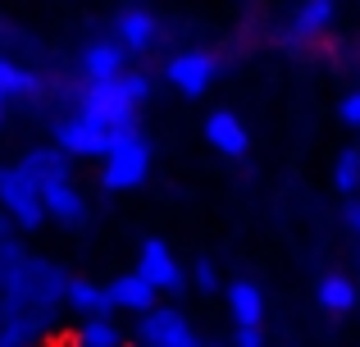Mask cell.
<instances>
[{"instance_id":"obj_26","label":"cell","mask_w":360,"mask_h":347,"mask_svg":"<svg viewBox=\"0 0 360 347\" xmlns=\"http://www.w3.org/2000/svg\"><path fill=\"white\" fill-rule=\"evenodd\" d=\"M5 320H9V302H5V293H0V329H5Z\"/></svg>"},{"instance_id":"obj_11","label":"cell","mask_w":360,"mask_h":347,"mask_svg":"<svg viewBox=\"0 0 360 347\" xmlns=\"http://www.w3.org/2000/svg\"><path fill=\"white\" fill-rule=\"evenodd\" d=\"M160 37H165V27H160V18L150 14V9L128 5V9H119V14H115V42H119L128 55H146V51H155Z\"/></svg>"},{"instance_id":"obj_10","label":"cell","mask_w":360,"mask_h":347,"mask_svg":"<svg viewBox=\"0 0 360 347\" xmlns=\"http://www.w3.org/2000/svg\"><path fill=\"white\" fill-rule=\"evenodd\" d=\"M128 60L132 55L123 51L115 37H96V42H87L78 51V78L82 82H110V78H119L123 69H132Z\"/></svg>"},{"instance_id":"obj_25","label":"cell","mask_w":360,"mask_h":347,"mask_svg":"<svg viewBox=\"0 0 360 347\" xmlns=\"http://www.w3.org/2000/svg\"><path fill=\"white\" fill-rule=\"evenodd\" d=\"M9 238H18V229H14V224H9V220H5V210H0V247H5V242H9Z\"/></svg>"},{"instance_id":"obj_3","label":"cell","mask_w":360,"mask_h":347,"mask_svg":"<svg viewBox=\"0 0 360 347\" xmlns=\"http://www.w3.org/2000/svg\"><path fill=\"white\" fill-rule=\"evenodd\" d=\"M150 178V137L141 128L123 133L105 156H101V187L105 192H132Z\"/></svg>"},{"instance_id":"obj_16","label":"cell","mask_w":360,"mask_h":347,"mask_svg":"<svg viewBox=\"0 0 360 347\" xmlns=\"http://www.w3.org/2000/svg\"><path fill=\"white\" fill-rule=\"evenodd\" d=\"M205 142L219 156H246L251 151V133H246V124L233 110H210L205 115Z\"/></svg>"},{"instance_id":"obj_17","label":"cell","mask_w":360,"mask_h":347,"mask_svg":"<svg viewBox=\"0 0 360 347\" xmlns=\"http://www.w3.org/2000/svg\"><path fill=\"white\" fill-rule=\"evenodd\" d=\"M333 14H338L333 0H301L292 23H288V37L292 42H319V37L333 27Z\"/></svg>"},{"instance_id":"obj_23","label":"cell","mask_w":360,"mask_h":347,"mask_svg":"<svg viewBox=\"0 0 360 347\" xmlns=\"http://www.w3.org/2000/svg\"><path fill=\"white\" fill-rule=\"evenodd\" d=\"M229 347H264V329H233Z\"/></svg>"},{"instance_id":"obj_6","label":"cell","mask_w":360,"mask_h":347,"mask_svg":"<svg viewBox=\"0 0 360 347\" xmlns=\"http://www.w3.org/2000/svg\"><path fill=\"white\" fill-rule=\"evenodd\" d=\"M132 275L146 279L160 297L187 293V270H183V260L169 251L165 238H146V242H141V247H137V270H132Z\"/></svg>"},{"instance_id":"obj_8","label":"cell","mask_w":360,"mask_h":347,"mask_svg":"<svg viewBox=\"0 0 360 347\" xmlns=\"http://www.w3.org/2000/svg\"><path fill=\"white\" fill-rule=\"evenodd\" d=\"M46 96V78L32 69V64H23L18 55L0 51V110L9 115V106H32V101Z\"/></svg>"},{"instance_id":"obj_20","label":"cell","mask_w":360,"mask_h":347,"mask_svg":"<svg viewBox=\"0 0 360 347\" xmlns=\"http://www.w3.org/2000/svg\"><path fill=\"white\" fill-rule=\"evenodd\" d=\"M333 187L342 196H356L360 192V146H347V151L333 160Z\"/></svg>"},{"instance_id":"obj_15","label":"cell","mask_w":360,"mask_h":347,"mask_svg":"<svg viewBox=\"0 0 360 347\" xmlns=\"http://www.w3.org/2000/svg\"><path fill=\"white\" fill-rule=\"evenodd\" d=\"M224 302H229L233 329H264V293H260V284L233 279V284L224 288Z\"/></svg>"},{"instance_id":"obj_19","label":"cell","mask_w":360,"mask_h":347,"mask_svg":"<svg viewBox=\"0 0 360 347\" xmlns=\"http://www.w3.org/2000/svg\"><path fill=\"white\" fill-rule=\"evenodd\" d=\"M64 315H73V320H82V315H105V284L73 275L69 293H64Z\"/></svg>"},{"instance_id":"obj_13","label":"cell","mask_w":360,"mask_h":347,"mask_svg":"<svg viewBox=\"0 0 360 347\" xmlns=\"http://www.w3.org/2000/svg\"><path fill=\"white\" fill-rule=\"evenodd\" d=\"M41 210H46V220L60 224V229H82L91 206H87V192H82L78 183H55V187H41Z\"/></svg>"},{"instance_id":"obj_5","label":"cell","mask_w":360,"mask_h":347,"mask_svg":"<svg viewBox=\"0 0 360 347\" xmlns=\"http://www.w3.org/2000/svg\"><path fill=\"white\" fill-rule=\"evenodd\" d=\"M0 210H5V220L18 233H32L46 224L41 192L32 187V178L18 170V165H5V160H0Z\"/></svg>"},{"instance_id":"obj_2","label":"cell","mask_w":360,"mask_h":347,"mask_svg":"<svg viewBox=\"0 0 360 347\" xmlns=\"http://www.w3.org/2000/svg\"><path fill=\"white\" fill-rule=\"evenodd\" d=\"M150 101V78L141 69H123L110 82H82L69 96L73 110H82L87 119H96L101 128H110L115 137L132 133L141 119V106Z\"/></svg>"},{"instance_id":"obj_18","label":"cell","mask_w":360,"mask_h":347,"mask_svg":"<svg viewBox=\"0 0 360 347\" xmlns=\"http://www.w3.org/2000/svg\"><path fill=\"white\" fill-rule=\"evenodd\" d=\"M315 302L328 315H352L360 306V288L352 284V275H324L315 284Z\"/></svg>"},{"instance_id":"obj_9","label":"cell","mask_w":360,"mask_h":347,"mask_svg":"<svg viewBox=\"0 0 360 347\" xmlns=\"http://www.w3.org/2000/svg\"><path fill=\"white\" fill-rule=\"evenodd\" d=\"M18 170H23L27 178H32V187L41 192V187H55V183H73V160L60 151L55 142H37L27 146L23 156H18Z\"/></svg>"},{"instance_id":"obj_14","label":"cell","mask_w":360,"mask_h":347,"mask_svg":"<svg viewBox=\"0 0 360 347\" xmlns=\"http://www.w3.org/2000/svg\"><path fill=\"white\" fill-rule=\"evenodd\" d=\"M160 306V293L146 284V279H137V275H119L115 284H105V311L115 315H146V311H155Z\"/></svg>"},{"instance_id":"obj_22","label":"cell","mask_w":360,"mask_h":347,"mask_svg":"<svg viewBox=\"0 0 360 347\" xmlns=\"http://www.w3.org/2000/svg\"><path fill=\"white\" fill-rule=\"evenodd\" d=\"M338 119H342L347 128H360V87L347 92V96L338 101Z\"/></svg>"},{"instance_id":"obj_1","label":"cell","mask_w":360,"mask_h":347,"mask_svg":"<svg viewBox=\"0 0 360 347\" xmlns=\"http://www.w3.org/2000/svg\"><path fill=\"white\" fill-rule=\"evenodd\" d=\"M69 279L73 275L60 260L27 251V256L18 260V270L0 284V293H5V302H9L14 315H27V320L51 324V329H64V293H69Z\"/></svg>"},{"instance_id":"obj_24","label":"cell","mask_w":360,"mask_h":347,"mask_svg":"<svg viewBox=\"0 0 360 347\" xmlns=\"http://www.w3.org/2000/svg\"><path fill=\"white\" fill-rule=\"evenodd\" d=\"M342 224L360 238V196H347V206H342Z\"/></svg>"},{"instance_id":"obj_7","label":"cell","mask_w":360,"mask_h":347,"mask_svg":"<svg viewBox=\"0 0 360 347\" xmlns=\"http://www.w3.org/2000/svg\"><path fill=\"white\" fill-rule=\"evenodd\" d=\"M219 78V60L210 51H178L165 60V82L178 92V96H205Z\"/></svg>"},{"instance_id":"obj_29","label":"cell","mask_w":360,"mask_h":347,"mask_svg":"<svg viewBox=\"0 0 360 347\" xmlns=\"http://www.w3.org/2000/svg\"><path fill=\"white\" fill-rule=\"evenodd\" d=\"M128 347H141V343H128Z\"/></svg>"},{"instance_id":"obj_27","label":"cell","mask_w":360,"mask_h":347,"mask_svg":"<svg viewBox=\"0 0 360 347\" xmlns=\"http://www.w3.org/2000/svg\"><path fill=\"white\" fill-rule=\"evenodd\" d=\"M201 347H229V343H224V339H205Z\"/></svg>"},{"instance_id":"obj_21","label":"cell","mask_w":360,"mask_h":347,"mask_svg":"<svg viewBox=\"0 0 360 347\" xmlns=\"http://www.w3.org/2000/svg\"><path fill=\"white\" fill-rule=\"evenodd\" d=\"M187 288H196V293H205V297H210V293H219V288H224L219 265H214L210 256H201L192 270H187Z\"/></svg>"},{"instance_id":"obj_12","label":"cell","mask_w":360,"mask_h":347,"mask_svg":"<svg viewBox=\"0 0 360 347\" xmlns=\"http://www.w3.org/2000/svg\"><path fill=\"white\" fill-rule=\"evenodd\" d=\"M128 343H132V334L110 311L105 315H82V320L64 324V334H60V347H128Z\"/></svg>"},{"instance_id":"obj_4","label":"cell","mask_w":360,"mask_h":347,"mask_svg":"<svg viewBox=\"0 0 360 347\" xmlns=\"http://www.w3.org/2000/svg\"><path fill=\"white\" fill-rule=\"evenodd\" d=\"M132 343H141V347H201L205 339L183 306H155V311L137 315Z\"/></svg>"},{"instance_id":"obj_28","label":"cell","mask_w":360,"mask_h":347,"mask_svg":"<svg viewBox=\"0 0 360 347\" xmlns=\"http://www.w3.org/2000/svg\"><path fill=\"white\" fill-rule=\"evenodd\" d=\"M0 128H5V110H0Z\"/></svg>"}]
</instances>
